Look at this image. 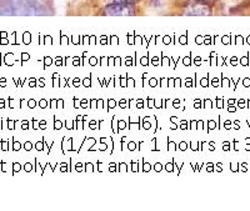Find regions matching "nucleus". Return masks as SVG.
I'll return each mask as SVG.
<instances>
[{
    "label": "nucleus",
    "mask_w": 250,
    "mask_h": 211,
    "mask_svg": "<svg viewBox=\"0 0 250 211\" xmlns=\"http://www.w3.org/2000/svg\"><path fill=\"white\" fill-rule=\"evenodd\" d=\"M134 13H135L134 4L110 3L104 8V14L105 15H117V17H122V15H134Z\"/></svg>",
    "instance_id": "f257e3e1"
},
{
    "label": "nucleus",
    "mask_w": 250,
    "mask_h": 211,
    "mask_svg": "<svg viewBox=\"0 0 250 211\" xmlns=\"http://www.w3.org/2000/svg\"><path fill=\"white\" fill-rule=\"evenodd\" d=\"M211 9L205 1H193L185 6L184 15H210Z\"/></svg>",
    "instance_id": "f03ea898"
},
{
    "label": "nucleus",
    "mask_w": 250,
    "mask_h": 211,
    "mask_svg": "<svg viewBox=\"0 0 250 211\" xmlns=\"http://www.w3.org/2000/svg\"><path fill=\"white\" fill-rule=\"evenodd\" d=\"M137 0H110V3H126V4H134Z\"/></svg>",
    "instance_id": "7ed1b4c3"
},
{
    "label": "nucleus",
    "mask_w": 250,
    "mask_h": 211,
    "mask_svg": "<svg viewBox=\"0 0 250 211\" xmlns=\"http://www.w3.org/2000/svg\"><path fill=\"white\" fill-rule=\"evenodd\" d=\"M153 1H158V0H153Z\"/></svg>",
    "instance_id": "20e7f679"
}]
</instances>
